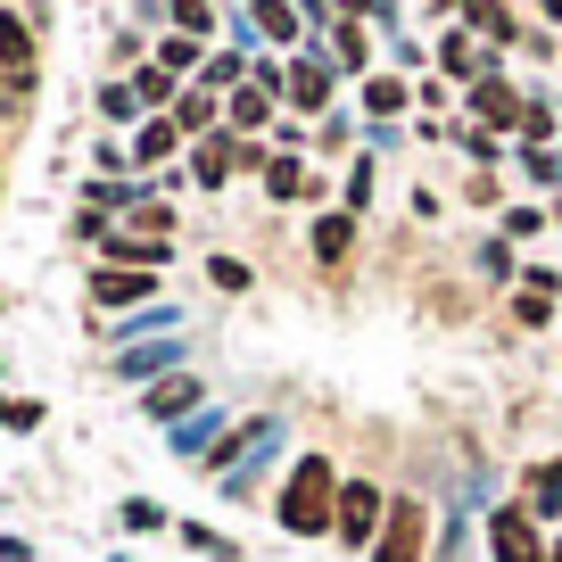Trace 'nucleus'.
<instances>
[{
  "label": "nucleus",
  "instance_id": "obj_1",
  "mask_svg": "<svg viewBox=\"0 0 562 562\" xmlns=\"http://www.w3.org/2000/svg\"><path fill=\"white\" fill-rule=\"evenodd\" d=\"M339 488H348V480L331 472V456H299V463H290V480H281L273 521L290 529V538H331V521H339Z\"/></svg>",
  "mask_w": 562,
  "mask_h": 562
},
{
  "label": "nucleus",
  "instance_id": "obj_2",
  "mask_svg": "<svg viewBox=\"0 0 562 562\" xmlns=\"http://www.w3.org/2000/svg\"><path fill=\"white\" fill-rule=\"evenodd\" d=\"M372 562H430V505H422V496H389Z\"/></svg>",
  "mask_w": 562,
  "mask_h": 562
},
{
  "label": "nucleus",
  "instance_id": "obj_3",
  "mask_svg": "<svg viewBox=\"0 0 562 562\" xmlns=\"http://www.w3.org/2000/svg\"><path fill=\"white\" fill-rule=\"evenodd\" d=\"M381 521H389V488H381V480H348V488H339L331 538L339 546H381Z\"/></svg>",
  "mask_w": 562,
  "mask_h": 562
},
{
  "label": "nucleus",
  "instance_id": "obj_4",
  "mask_svg": "<svg viewBox=\"0 0 562 562\" xmlns=\"http://www.w3.org/2000/svg\"><path fill=\"white\" fill-rule=\"evenodd\" d=\"M488 554H496V562H546L554 546L538 538L529 505H496V513H488Z\"/></svg>",
  "mask_w": 562,
  "mask_h": 562
},
{
  "label": "nucleus",
  "instance_id": "obj_5",
  "mask_svg": "<svg viewBox=\"0 0 562 562\" xmlns=\"http://www.w3.org/2000/svg\"><path fill=\"white\" fill-rule=\"evenodd\" d=\"M430 58H439V83H463V91H472V83H488V75H496V50H480V42L463 34V25H447V34H439V50H430Z\"/></svg>",
  "mask_w": 562,
  "mask_h": 562
},
{
  "label": "nucleus",
  "instance_id": "obj_6",
  "mask_svg": "<svg viewBox=\"0 0 562 562\" xmlns=\"http://www.w3.org/2000/svg\"><path fill=\"white\" fill-rule=\"evenodd\" d=\"M521 116H529V100L505 83V75L472 83V124H480V133H513V140H521Z\"/></svg>",
  "mask_w": 562,
  "mask_h": 562
},
{
  "label": "nucleus",
  "instance_id": "obj_7",
  "mask_svg": "<svg viewBox=\"0 0 562 562\" xmlns=\"http://www.w3.org/2000/svg\"><path fill=\"white\" fill-rule=\"evenodd\" d=\"M331 58H290V67H281V100L299 108V116H323V108H331Z\"/></svg>",
  "mask_w": 562,
  "mask_h": 562
},
{
  "label": "nucleus",
  "instance_id": "obj_8",
  "mask_svg": "<svg viewBox=\"0 0 562 562\" xmlns=\"http://www.w3.org/2000/svg\"><path fill=\"white\" fill-rule=\"evenodd\" d=\"M240 34L248 42H290V50H306V34H315V18H306V9H281V0H257V9H248L240 18Z\"/></svg>",
  "mask_w": 562,
  "mask_h": 562
},
{
  "label": "nucleus",
  "instance_id": "obj_9",
  "mask_svg": "<svg viewBox=\"0 0 562 562\" xmlns=\"http://www.w3.org/2000/svg\"><path fill=\"white\" fill-rule=\"evenodd\" d=\"M265 199H281V207H290V199H315V207H323V175L299 158V149H273V166H265Z\"/></svg>",
  "mask_w": 562,
  "mask_h": 562
},
{
  "label": "nucleus",
  "instance_id": "obj_10",
  "mask_svg": "<svg viewBox=\"0 0 562 562\" xmlns=\"http://www.w3.org/2000/svg\"><path fill=\"white\" fill-rule=\"evenodd\" d=\"M273 108H281V91L248 75V83H240V91H232V100H224V124H232V133L248 140V133H265V124H273Z\"/></svg>",
  "mask_w": 562,
  "mask_h": 562
},
{
  "label": "nucleus",
  "instance_id": "obj_11",
  "mask_svg": "<svg viewBox=\"0 0 562 562\" xmlns=\"http://www.w3.org/2000/svg\"><path fill=\"white\" fill-rule=\"evenodd\" d=\"M456 25L480 34V50H513V42H529V25L513 18V9H488V0H480V9H456Z\"/></svg>",
  "mask_w": 562,
  "mask_h": 562
},
{
  "label": "nucleus",
  "instance_id": "obj_12",
  "mask_svg": "<svg viewBox=\"0 0 562 562\" xmlns=\"http://www.w3.org/2000/svg\"><path fill=\"white\" fill-rule=\"evenodd\" d=\"M513 323H521V331H546V323H554V273H546V265H529L521 273V290H513Z\"/></svg>",
  "mask_w": 562,
  "mask_h": 562
},
{
  "label": "nucleus",
  "instance_id": "obj_13",
  "mask_svg": "<svg viewBox=\"0 0 562 562\" xmlns=\"http://www.w3.org/2000/svg\"><path fill=\"white\" fill-rule=\"evenodd\" d=\"M521 505H529V521H562V456L521 472Z\"/></svg>",
  "mask_w": 562,
  "mask_h": 562
},
{
  "label": "nucleus",
  "instance_id": "obj_14",
  "mask_svg": "<svg viewBox=\"0 0 562 562\" xmlns=\"http://www.w3.org/2000/svg\"><path fill=\"white\" fill-rule=\"evenodd\" d=\"M306 248H315V265H348V257H356V215H348V207L315 215V232H306Z\"/></svg>",
  "mask_w": 562,
  "mask_h": 562
},
{
  "label": "nucleus",
  "instance_id": "obj_15",
  "mask_svg": "<svg viewBox=\"0 0 562 562\" xmlns=\"http://www.w3.org/2000/svg\"><path fill=\"white\" fill-rule=\"evenodd\" d=\"M100 257L116 265V273H124V265H133V273H158V265L175 257V248H166V240H140V232H108V240H100Z\"/></svg>",
  "mask_w": 562,
  "mask_h": 562
},
{
  "label": "nucleus",
  "instance_id": "obj_16",
  "mask_svg": "<svg viewBox=\"0 0 562 562\" xmlns=\"http://www.w3.org/2000/svg\"><path fill=\"white\" fill-rule=\"evenodd\" d=\"M149 290H158V273H116V265L91 273V306H140Z\"/></svg>",
  "mask_w": 562,
  "mask_h": 562
},
{
  "label": "nucleus",
  "instance_id": "obj_17",
  "mask_svg": "<svg viewBox=\"0 0 562 562\" xmlns=\"http://www.w3.org/2000/svg\"><path fill=\"white\" fill-rule=\"evenodd\" d=\"M364 108L372 124H397V108H414V83L405 75H364Z\"/></svg>",
  "mask_w": 562,
  "mask_h": 562
},
{
  "label": "nucleus",
  "instance_id": "obj_18",
  "mask_svg": "<svg viewBox=\"0 0 562 562\" xmlns=\"http://www.w3.org/2000/svg\"><path fill=\"white\" fill-rule=\"evenodd\" d=\"M175 149H182V124H175V116H149V124L133 133V158H140V166H166Z\"/></svg>",
  "mask_w": 562,
  "mask_h": 562
},
{
  "label": "nucleus",
  "instance_id": "obj_19",
  "mask_svg": "<svg viewBox=\"0 0 562 562\" xmlns=\"http://www.w3.org/2000/svg\"><path fill=\"white\" fill-rule=\"evenodd\" d=\"M182 91H191V83H182V75H166L158 58H149V67L133 75V100H140V108H166V116H175V100H182Z\"/></svg>",
  "mask_w": 562,
  "mask_h": 562
},
{
  "label": "nucleus",
  "instance_id": "obj_20",
  "mask_svg": "<svg viewBox=\"0 0 562 562\" xmlns=\"http://www.w3.org/2000/svg\"><path fill=\"white\" fill-rule=\"evenodd\" d=\"M191 405H199V381H191V372H175V381H158V389H149V414H158V422H175V430H182V414H191Z\"/></svg>",
  "mask_w": 562,
  "mask_h": 562
},
{
  "label": "nucleus",
  "instance_id": "obj_21",
  "mask_svg": "<svg viewBox=\"0 0 562 562\" xmlns=\"http://www.w3.org/2000/svg\"><path fill=\"white\" fill-rule=\"evenodd\" d=\"M248 75H257V67H248V58H240V50H215V58H207V67H199V91H207V100H215V91H224V100H232V91H240V83H248Z\"/></svg>",
  "mask_w": 562,
  "mask_h": 562
},
{
  "label": "nucleus",
  "instance_id": "obj_22",
  "mask_svg": "<svg viewBox=\"0 0 562 562\" xmlns=\"http://www.w3.org/2000/svg\"><path fill=\"white\" fill-rule=\"evenodd\" d=\"M182 364V348H175V339H166V348H124V381H149V389H158V372H175Z\"/></svg>",
  "mask_w": 562,
  "mask_h": 562
},
{
  "label": "nucleus",
  "instance_id": "obj_23",
  "mask_svg": "<svg viewBox=\"0 0 562 562\" xmlns=\"http://www.w3.org/2000/svg\"><path fill=\"white\" fill-rule=\"evenodd\" d=\"M372 182H381V166H372V158H356V166H348V182H339V207H348V215H364V207H372Z\"/></svg>",
  "mask_w": 562,
  "mask_h": 562
},
{
  "label": "nucleus",
  "instance_id": "obj_24",
  "mask_svg": "<svg viewBox=\"0 0 562 562\" xmlns=\"http://www.w3.org/2000/svg\"><path fill=\"white\" fill-rule=\"evenodd\" d=\"M175 124H182V133H199V140H207V133H215V100H207V91L191 83V91L175 100Z\"/></svg>",
  "mask_w": 562,
  "mask_h": 562
},
{
  "label": "nucleus",
  "instance_id": "obj_25",
  "mask_svg": "<svg viewBox=\"0 0 562 562\" xmlns=\"http://www.w3.org/2000/svg\"><path fill=\"white\" fill-rule=\"evenodd\" d=\"M521 182L529 191H562V158L554 149H521Z\"/></svg>",
  "mask_w": 562,
  "mask_h": 562
},
{
  "label": "nucleus",
  "instance_id": "obj_26",
  "mask_svg": "<svg viewBox=\"0 0 562 562\" xmlns=\"http://www.w3.org/2000/svg\"><path fill=\"white\" fill-rule=\"evenodd\" d=\"M158 67H166V75H199L207 58H199V42H191V34H175V42H158Z\"/></svg>",
  "mask_w": 562,
  "mask_h": 562
},
{
  "label": "nucleus",
  "instance_id": "obj_27",
  "mask_svg": "<svg viewBox=\"0 0 562 562\" xmlns=\"http://www.w3.org/2000/svg\"><path fill=\"white\" fill-rule=\"evenodd\" d=\"M546 224H554V215H538V207H505V232H496V240H505V248H513V240H538Z\"/></svg>",
  "mask_w": 562,
  "mask_h": 562
},
{
  "label": "nucleus",
  "instance_id": "obj_28",
  "mask_svg": "<svg viewBox=\"0 0 562 562\" xmlns=\"http://www.w3.org/2000/svg\"><path fill=\"white\" fill-rule=\"evenodd\" d=\"M207 281H215V290H232V299H240V290H248V281H257V273H248L240 257H207Z\"/></svg>",
  "mask_w": 562,
  "mask_h": 562
},
{
  "label": "nucleus",
  "instance_id": "obj_29",
  "mask_svg": "<svg viewBox=\"0 0 562 562\" xmlns=\"http://www.w3.org/2000/svg\"><path fill=\"white\" fill-rule=\"evenodd\" d=\"M100 116H108V124H133V116H140L133 83H108V91H100Z\"/></svg>",
  "mask_w": 562,
  "mask_h": 562
},
{
  "label": "nucleus",
  "instance_id": "obj_30",
  "mask_svg": "<svg viewBox=\"0 0 562 562\" xmlns=\"http://www.w3.org/2000/svg\"><path fill=\"white\" fill-rule=\"evenodd\" d=\"M182 538H191V546H199V554H224V562H232V554H240V546H232V538H224V529H199V521H182Z\"/></svg>",
  "mask_w": 562,
  "mask_h": 562
},
{
  "label": "nucleus",
  "instance_id": "obj_31",
  "mask_svg": "<svg viewBox=\"0 0 562 562\" xmlns=\"http://www.w3.org/2000/svg\"><path fill=\"white\" fill-rule=\"evenodd\" d=\"M0 422H9V430H34L42 405H34V397H0Z\"/></svg>",
  "mask_w": 562,
  "mask_h": 562
},
{
  "label": "nucleus",
  "instance_id": "obj_32",
  "mask_svg": "<svg viewBox=\"0 0 562 562\" xmlns=\"http://www.w3.org/2000/svg\"><path fill=\"white\" fill-rule=\"evenodd\" d=\"M175 25H182V34H191V42H199V34H215V9H199V0H182V9H175Z\"/></svg>",
  "mask_w": 562,
  "mask_h": 562
},
{
  "label": "nucleus",
  "instance_id": "obj_33",
  "mask_svg": "<svg viewBox=\"0 0 562 562\" xmlns=\"http://www.w3.org/2000/svg\"><path fill=\"white\" fill-rule=\"evenodd\" d=\"M456 149H472V158H496V133H480V124H456Z\"/></svg>",
  "mask_w": 562,
  "mask_h": 562
},
{
  "label": "nucleus",
  "instance_id": "obj_34",
  "mask_svg": "<svg viewBox=\"0 0 562 562\" xmlns=\"http://www.w3.org/2000/svg\"><path fill=\"white\" fill-rule=\"evenodd\" d=\"M124 529H166V513L149 505V496H133V505H124Z\"/></svg>",
  "mask_w": 562,
  "mask_h": 562
},
{
  "label": "nucleus",
  "instance_id": "obj_35",
  "mask_svg": "<svg viewBox=\"0 0 562 562\" xmlns=\"http://www.w3.org/2000/svg\"><path fill=\"white\" fill-rule=\"evenodd\" d=\"M546 562H562V538H554V554H546Z\"/></svg>",
  "mask_w": 562,
  "mask_h": 562
},
{
  "label": "nucleus",
  "instance_id": "obj_36",
  "mask_svg": "<svg viewBox=\"0 0 562 562\" xmlns=\"http://www.w3.org/2000/svg\"><path fill=\"white\" fill-rule=\"evenodd\" d=\"M554 224H562V199H554Z\"/></svg>",
  "mask_w": 562,
  "mask_h": 562
}]
</instances>
